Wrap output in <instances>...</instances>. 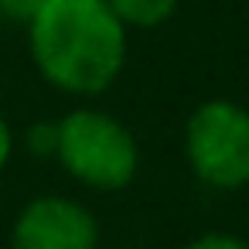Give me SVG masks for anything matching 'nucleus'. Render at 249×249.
<instances>
[{
    "label": "nucleus",
    "mask_w": 249,
    "mask_h": 249,
    "mask_svg": "<svg viewBox=\"0 0 249 249\" xmlns=\"http://www.w3.org/2000/svg\"><path fill=\"white\" fill-rule=\"evenodd\" d=\"M28 143H31V150H38V154H55V143H58V123H41L38 130L28 133Z\"/></svg>",
    "instance_id": "6e6552de"
},
{
    "label": "nucleus",
    "mask_w": 249,
    "mask_h": 249,
    "mask_svg": "<svg viewBox=\"0 0 249 249\" xmlns=\"http://www.w3.org/2000/svg\"><path fill=\"white\" fill-rule=\"evenodd\" d=\"M38 72L62 92L96 96L126 62V24L106 0H48L28 24Z\"/></svg>",
    "instance_id": "f257e3e1"
},
{
    "label": "nucleus",
    "mask_w": 249,
    "mask_h": 249,
    "mask_svg": "<svg viewBox=\"0 0 249 249\" xmlns=\"http://www.w3.org/2000/svg\"><path fill=\"white\" fill-rule=\"evenodd\" d=\"M48 4V0H0V18L18 21V24H31L35 14Z\"/></svg>",
    "instance_id": "423d86ee"
},
{
    "label": "nucleus",
    "mask_w": 249,
    "mask_h": 249,
    "mask_svg": "<svg viewBox=\"0 0 249 249\" xmlns=\"http://www.w3.org/2000/svg\"><path fill=\"white\" fill-rule=\"evenodd\" d=\"M184 157L208 188L235 191L249 184V109L229 99L201 103L184 126Z\"/></svg>",
    "instance_id": "7ed1b4c3"
},
{
    "label": "nucleus",
    "mask_w": 249,
    "mask_h": 249,
    "mask_svg": "<svg viewBox=\"0 0 249 249\" xmlns=\"http://www.w3.org/2000/svg\"><path fill=\"white\" fill-rule=\"evenodd\" d=\"M106 4L126 28H157L174 14L178 0H106Z\"/></svg>",
    "instance_id": "39448f33"
},
{
    "label": "nucleus",
    "mask_w": 249,
    "mask_h": 249,
    "mask_svg": "<svg viewBox=\"0 0 249 249\" xmlns=\"http://www.w3.org/2000/svg\"><path fill=\"white\" fill-rule=\"evenodd\" d=\"M184 249H249V242H242L239 235H225V232H208L191 239Z\"/></svg>",
    "instance_id": "0eeeda50"
},
{
    "label": "nucleus",
    "mask_w": 249,
    "mask_h": 249,
    "mask_svg": "<svg viewBox=\"0 0 249 249\" xmlns=\"http://www.w3.org/2000/svg\"><path fill=\"white\" fill-rule=\"evenodd\" d=\"M55 157L75 181L96 191L126 188L140 164L133 133L103 109H72L62 116Z\"/></svg>",
    "instance_id": "f03ea898"
},
{
    "label": "nucleus",
    "mask_w": 249,
    "mask_h": 249,
    "mask_svg": "<svg viewBox=\"0 0 249 249\" xmlns=\"http://www.w3.org/2000/svg\"><path fill=\"white\" fill-rule=\"evenodd\" d=\"M11 246L14 249H96L99 222L75 198L41 195V198H31L14 218Z\"/></svg>",
    "instance_id": "20e7f679"
},
{
    "label": "nucleus",
    "mask_w": 249,
    "mask_h": 249,
    "mask_svg": "<svg viewBox=\"0 0 249 249\" xmlns=\"http://www.w3.org/2000/svg\"><path fill=\"white\" fill-rule=\"evenodd\" d=\"M11 150H14V137H11V126H7V120L0 116V171L7 167V160H11Z\"/></svg>",
    "instance_id": "1a4fd4ad"
}]
</instances>
